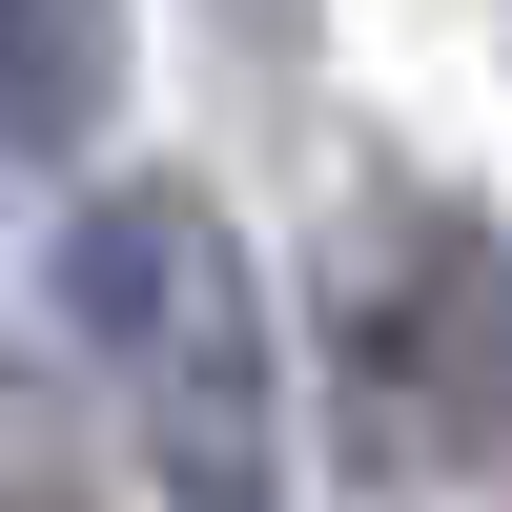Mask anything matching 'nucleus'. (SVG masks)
Here are the masks:
<instances>
[{"label": "nucleus", "mask_w": 512, "mask_h": 512, "mask_svg": "<svg viewBox=\"0 0 512 512\" xmlns=\"http://www.w3.org/2000/svg\"><path fill=\"white\" fill-rule=\"evenodd\" d=\"M62 328L103 349L123 451L164 512H287V390H267V287H246L205 185H103L62 226Z\"/></svg>", "instance_id": "1"}, {"label": "nucleus", "mask_w": 512, "mask_h": 512, "mask_svg": "<svg viewBox=\"0 0 512 512\" xmlns=\"http://www.w3.org/2000/svg\"><path fill=\"white\" fill-rule=\"evenodd\" d=\"M349 390L431 472L512 451V226L492 205H369L349 226Z\"/></svg>", "instance_id": "2"}, {"label": "nucleus", "mask_w": 512, "mask_h": 512, "mask_svg": "<svg viewBox=\"0 0 512 512\" xmlns=\"http://www.w3.org/2000/svg\"><path fill=\"white\" fill-rule=\"evenodd\" d=\"M103 82H123V0H0V144L21 164L103 144Z\"/></svg>", "instance_id": "3"}]
</instances>
